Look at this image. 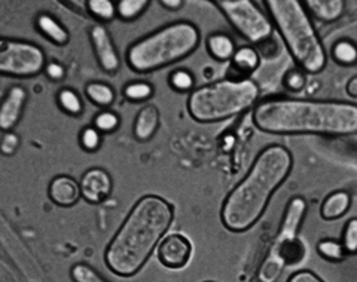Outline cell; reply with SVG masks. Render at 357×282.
I'll return each mask as SVG.
<instances>
[{"mask_svg": "<svg viewBox=\"0 0 357 282\" xmlns=\"http://www.w3.org/2000/svg\"><path fill=\"white\" fill-rule=\"evenodd\" d=\"M255 127L273 135H326L351 137L357 134V104L344 100L270 97L252 111Z\"/></svg>", "mask_w": 357, "mask_h": 282, "instance_id": "cell-1", "label": "cell"}, {"mask_svg": "<svg viewBox=\"0 0 357 282\" xmlns=\"http://www.w3.org/2000/svg\"><path fill=\"white\" fill-rule=\"evenodd\" d=\"M294 169V155L283 144L259 150L248 173L225 196L220 207L223 228L232 233L250 230L265 214L273 195Z\"/></svg>", "mask_w": 357, "mask_h": 282, "instance_id": "cell-2", "label": "cell"}, {"mask_svg": "<svg viewBox=\"0 0 357 282\" xmlns=\"http://www.w3.org/2000/svg\"><path fill=\"white\" fill-rule=\"evenodd\" d=\"M174 220V207L169 201L144 195L132 205L106 246L105 263L112 274L130 278L148 263L155 246L165 238Z\"/></svg>", "mask_w": 357, "mask_h": 282, "instance_id": "cell-3", "label": "cell"}, {"mask_svg": "<svg viewBox=\"0 0 357 282\" xmlns=\"http://www.w3.org/2000/svg\"><path fill=\"white\" fill-rule=\"evenodd\" d=\"M264 6L296 69L307 75H319L325 70L328 64L325 45L303 0H266Z\"/></svg>", "mask_w": 357, "mask_h": 282, "instance_id": "cell-4", "label": "cell"}, {"mask_svg": "<svg viewBox=\"0 0 357 282\" xmlns=\"http://www.w3.org/2000/svg\"><path fill=\"white\" fill-rule=\"evenodd\" d=\"M199 43V29L191 21L178 19L132 42L126 55L127 65L140 75L152 73L191 56Z\"/></svg>", "mask_w": 357, "mask_h": 282, "instance_id": "cell-5", "label": "cell"}, {"mask_svg": "<svg viewBox=\"0 0 357 282\" xmlns=\"http://www.w3.org/2000/svg\"><path fill=\"white\" fill-rule=\"evenodd\" d=\"M261 88L253 79L225 77L195 88L189 94L186 110L198 123H218L255 109Z\"/></svg>", "mask_w": 357, "mask_h": 282, "instance_id": "cell-6", "label": "cell"}, {"mask_svg": "<svg viewBox=\"0 0 357 282\" xmlns=\"http://www.w3.org/2000/svg\"><path fill=\"white\" fill-rule=\"evenodd\" d=\"M213 5L227 18L232 29L256 49L273 40V21L253 0H216Z\"/></svg>", "mask_w": 357, "mask_h": 282, "instance_id": "cell-7", "label": "cell"}, {"mask_svg": "<svg viewBox=\"0 0 357 282\" xmlns=\"http://www.w3.org/2000/svg\"><path fill=\"white\" fill-rule=\"evenodd\" d=\"M47 54L36 43L0 39V73L9 77H35L47 69Z\"/></svg>", "mask_w": 357, "mask_h": 282, "instance_id": "cell-8", "label": "cell"}, {"mask_svg": "<svg viewBox=\"0 0 357 282\" xmlns=\"http://www.w3.org/2000/svg\"><path fill=\"white\" fill-rule=\"evenodd\" d=\"M89 42L100 69L107 75H116L121 70V58L109 30L103 24H94L89 29Z\"/></svg>", "mask_w": 357, "mask_h": 282, "instance_id": "cell-9", "label": "cell"}, {"mask_svg": "<svg viewBox=\"0 0 357 282\" xmlns=\"http://www.w3.org/2000/svg\"><path fill=\"white\" fill-rule=\"evenodd\" d=\"M156 256L164 267L172 270L182 269L191 260L192 244L185 235L170 233L160 242Z\"/></svg>", "mask_w": 357, "mask_h": 282, "instance_id": "cell-10", "label": "cell"}, {"mask_svg": "<svg viewBox=\"0 0 357 282\" xmlns=\"http://www.w3.org/2000/svg\"><path fill=\"white\" fill-rule=\"evenodd\" d=\"M82 198L91 205L103 204L114 190V180L105 168H89L81 177Z\"/></svg>", "mask_w": 357, "mask_h": 282, "instance_id": "cell-11", "label": "cell"}, {"mask_svg": "<svg viewBox=\"0 0 357 282\" xmlns=\"http://www.w3.org/2000/svg\"><path fill=\"white\" fill-rule=\"evenodd\" d=\"M29 100L27 89L22 85H13L5 94L0 104V130L2 132L14 131L24 113Z\"/></svg>", "mask_w": 357, "mask_h": 282, "instance_id": "cell-12", "label": "cell"}, {"mask_svg": "<svg viewBox=\"0 0 357 282\" xmlns=\"http://www.w3.org/2000/svg\"><path fill=\"white\" fill-rule=\"evenodd\" d=\"M48 196L60 208L75 207L82 198L81 185L67 174L55 175L48 186Z\"/></svg>", "mask_w": 357, "mask_h": 282, "instance_id": "cell-13", "label": "cell"}, {"mask_svg": "<svg viewBox=\"0 0 357 282\" xmlns=\"http://www.w3.org/2000/svg\"><path fill=\"white\" fill-rule=\"evenodd\" d=\"M160 128V110L155 104H144L136 115L132 125L134 139L140 143L151 141Z\"/></svg>", "mask_w": 357, "mask_h": 282, "instance_id": "cell-14", "label": "cell"}, {"mask_svg": "<svg viewBox=\"0 0 357 282\" xmlns=\"http://www.w3.org/2000/svg\"><path fill=\"white\" fill-rule=\"evenodd\" d=\"M310 17L323 24H332L340 21L345 14L344 0H303Z\"/></svg>", "mask_w": 357, "mask_h": 282, "instance_id": "cell-15", "label": "cell"}, {"mask_svg": "<svg viewBox=\"0 0 357 282\" xmlns=\"http://www.w3.org/2000/svg\"><path fill=\"white\" fill-rule=\"evenodd\" d=\"M262 61L261 52L252 45H244L240 47L237 52L234 54L232 60L229 61L231 72L236 75V79H249L256 70L259 69Z\"/></svg>", "mask_w": 357, "mask_h": 282, "instance_id": "cell-16", "label": "cell"}, {"mask_svg": "<svg viewBox=\"0 0 357 282\" xmlns=\"http://www.w3.org/2000/svg\"><path fill=\"white\" fill-rule=\"evenodd\" d=\"M353 198L349 190L340 189L333 190L320 205V217L325 221H333L342 219L351 208Z\"/></svg>", "mask_w": 357, "mask_h": 282, "instance_id": "cell-17", "label": "cell"}, {"mask_svg": "<svg viewBox=\"0 0 357 282\" xmlns=\"http://www.w3.org/2000/svg\"><path fill=\"white\" fill-rule=\"evenodd\" d=\"M35 26L40 35L55 47H66L70 42V33L63 22L48 13L38 14Z\"/></svg>", "mask_w": 357, "mask_h": 282, "instance_id": "cell-18", "label": "cell"}, {"mask_svg": "<svg viewBox=\"0 0 357 282\" xmlns=\"http://www.w3.org/2000/svg\"><path fill=\"white\" fill-rule=\"evenodd\" d=\"M206 49L211 58L219 63H228L237 52V45L228 33L215 31L206 39Z\"/></svg>", "mask_w": 357, "mask_h": 282, "instance_id": "cell-19", "label": "cell"}, {"mask_svg": "<svg viewBox=\"0 0 357 282\" xmlns=\"http://www.w3.org/2000/svg\"><path fill=\"white\" fill-rule=\"evenodd\" d=\"M85 95L93 104H96L98 107H103L105 110L114 104L116 100L115 89L112 88L109 84L100 82V81L88 82L85 85Z\"/></svg>", "mask_w": 357, "mask_h": 282, "instance_id": "cell-20", "label": "cell"}, {"mask_svg": "<svg viewBox=\"0 0 357 282\" xmlns=\"http://www.w3.org/2000/svg\"><path fill=\"white\" fill-rule=\"evenodd\" d=\"M331 56L341 67L357 65V42L349 38L338 39L332 45Z\"/></svg>", "mask_w": 357, "mask_h": 282, "instance_id": "cell-21", "label": "cell"}, {"mask_svg": "<svg viewBox=\"0 0 357 282\" xmlns=\"http://www.w3.org/2000/svg\"><path fill=\"white\" fill-rule=\"evenodd\" d=\"M57 104L66 113V115L73 116V118L81 116L85 110L81 95L72 88L60 89L57 94Z\"/></svg>", "mask_w": 357, "mask_h": 282, "instance_id": "cell-22", "label": "cell"}, {"mask_svg": "<svg viewBox=\"0 0 357 282\" xmlns=\"http://www.w3.org/2000/svg\"><path fill=\"white\" fill-rule=\"evenodd\" d=\"M317 254L323 258V260L331 263H341L347 258V253L344 250V245L341 241L333 238H323L316 245Z\"/></svg>", "mask_w": 357, "mask_h": 282, "instance_id": "cell-23", "label": "cell"}, {"mask_svg": "<svg viewBox=\"0 0 357 282\" xmlns=\"http://www.w3.org/2000/svg\"><path fill=\"white\" fill-rule=\"evenodd\" d=\"M167 82H169V86L173 91L178 94H191L195 89V76L185 67L172 70L169 77H167Z\"/></svg>", "mask_w": 357, "mask_h": 282, "instance_id": "cell-24", "label": "cell"}, {"mask_svg": "<svg viewBox=\"0 0 357 282\" xmlns=\"http://www.w3.org/2000/svg\"><path fill=\"white\" fill-rule=\"evenodd\" d=\"M151 5V0H119L116 2L118 18L131 22L140 18Z\"/></svg>", "mask_w": 357, "mask_h": 282, "instance_id": "cell-25", "label": "cell"}, {"mask_svg": "<svg viewBox=\"0 0 357 282\" xmlns=\"http://www.w3.org/2000/svg\"><path fill=\"white\" fill-rule=\"evenodd\" d=\"M85 8L86 13L97 19L100 24L114 21L118 17L116 3L112 0H88Z\"/></svg>", "mask_w": 357, "mask_h": 282, "instance_id": "cell-26", "label": "cell"}, {"mask_svg": "<svg viewBox=\"0 0 357 282\" xmlns=\"http://www.w3.org/2000/svg\"><path fill=\"white\" fill-rule=\"evenodd\" d=\"M122 94H124L126 100L130 101V103H146V101H149L153 97L155 88L152 84L146 81H134L128 82L124 86Z\"/></svg>", "mask_w": 357, "mask_h": 282, "instance_id": "cell-27", "label": "cell"}, {"mask_svg": "<svg viewBox=\"0 0 357 282\" xmlns=\"http://www.w3.org/2000/svg\"><path fill=\"white\" fill-rule=\"evenodd\" d=\"M93 127L102 134H114L121 127V116L109 109L102 110L94 116Z\"/></svg>", "mask_w": 357, "mask_h": 282, "instance_id": "cell-28", "label": "cell"}, {"mask_svg": "<svg viewBox=\"0 0 357 282\" xmlns=\"http://www.w3.org/2000/svg\"><path fill=\"white\" fill-rule=\"evenodd\" d=\"M70 278L73 282H110L86 263L73 265L70 269Z\"/></svg>", "mask_w": 357, "mask_h": 282, "instance_id": "cell-29", "label": "cell"}, {"mask_svg": "<svg viewBox=\"0 0 357 282\" xmlns=\"http://www.w3.org/2000/svg\"><path fill=\"white\" fill-rule=\"evenodd\" d=\"M102 132L94 127H85L79 132V146L88 153L98 152V149L102 148Z\"/></svg>", "mask_w": 357, "mask_h": 282, "instance_id": "cell-30", "label": "cell"}, {"mask_svg": "<svg viewBox=\"0 0 357 282\" xmlns=\"http://www.w3.org/2000/svg\"><path fill=\"white\" fill-rule=\"evenodd\" d=\"M341 244L344 245V250L347 253V256L357 254V217L350 219L344 224L341 233Z\"/></svg>", "mask_w": 357, "mask_h": 282, "instance_id": "cell-31", "label": "cell"}, {"mask_svg": "<svg viewBox=\"0 0 357 282\" xmlns=\"http://www.w3.org/2000/svg\"><path fill=\"white\" fill-rule=\"evenodd\" d=\"M282 84H283V88L289 93L292 94L301 93L307 85V73L295 67V69H290L284 73Z\"/></svg>", "mask_w": 357, "mask_h": 282, "instance_id": "cell-32", "label": "cell"}, {"mask_svg": "<svg viewBox=\"0 0 357 282\" xmlns=\"http://www.w3.org/2000/svg\"><path fill=\"white\" fill-rule=\"evenodd\" d=\"M20 144H21V139L15 131L2 132V139H0V152H2L3 156L15 155Z\"/></svg>", "mask_w": 357, "mask_h": 282, "instance_id": "cell-33", "label": "cell"}, {"mask_svg": "<svg viewBox=\"0 0 357 282\" xmlns=\"http://www.w3.org/2000/svg\"><path fill=\"white\" fill-rule=\"evenodd\" d=\"M286 282H325L317 274L312 272V270L304 269V270H298V272H294L287 278Z\"/></svg>", "mask_w": 357, "mask_h": 282, "instance_id": "cell-34", "label": "cell"}, {"mask_svg": "<svg viewBox=\"0 0 357 282\" xmlns=\"http://www.w3.org/2000/svg\"><path fill=\"white\" fill-rule=\"evenodd\" d=\"M45 75H47L51 81H63L66 77V67L59 61H48L47 69H45Z\"/></svg>", "mask_w": 357, "mask_h": 282, "instance_id": "cell-35", "label": "cell"}, {"mask_svg": "<svg viewBox=\"0 0 357 282\" xmlns=\"http://www.w3.org/2000/svg\"><path fill=\"white\" fill-rule=\"evenodd\" d=\"M160 5L167 10H181L185 6V0H161Z\"/></svg>", "mask_w": 357, "mask_h": 282, "instance_id": "cell-36", "label": "cell"}, {"mask_svg": "<svg viewBox=\"0 0 357 282\" xmlns=\"http://www.w3.org/2000/svg\"><path fill=\"white\" fill-rule=\"evenodd\" d=\"M345 93H347L349 97L357 100V76H353L347 85H345Z\"/></svg>", "mask_w": 357, "mask_h": 282, "instance_id": "cell-37", "label": "cell"}, {"mask_svg": "<svg viewBox=\"0 0 357 282\" xmlns=\"http://www.w3.org/2000/svg\"><path fill=\"white\" fill-rule=\"evenodd\" d=\"M206 282H215V281H206Z\"/></svg>", "mask_w": 357, "mask_h": 282, "instance_id": "cell-38", "label": "cell"}]
</instances>
